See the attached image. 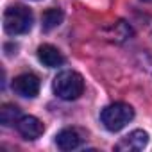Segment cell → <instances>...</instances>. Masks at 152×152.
Wrapping results in <instances>:
<instances>
[{
    "instance_id": "6da1fadb",
    "label": "cell",
    "mask_w": 152,
    "mask_h": 152,
    "mask_svg": "<svg viewBox=\"0 0 152 152\" xmlns=\"http://www.w3.org/2000/svg\"><path fill=\"white\" fill-rule=\"evenodd\" d=\"M52 90L63 100H75L84 93V79L77 72L64 70L56 75V79L52 83Z\"/></svg>"
},
{
    "instance_id": "7a4b0ae2",
    "label": "cell",
    "mask_w": 152,
    "mask_h": 152,
    "mask_svg": "<svg viewBox=\"0 0 152 152\" xmlns=\"http://www.w3.org/2000/svg\"><path fill=\"white\" fill-rule=\"evenodd\" d=\"M32 27V13L22 4L9 6L4 13V31L11 36L25 34Z\"/></svg>"
},
{
    "instance_id": "3957f363",
    "label": "cell",
    "mask_w": 152,
    "mask_h": 152,
    "mask_svg": "<svg viewBox=\"0 0 152 152\" xmlns=\"http://www.w3.org/2000/svg\"><path fill=\"white\" fill-rule=\"evenodd\" d=\"M132 118H134V109L125 102H115V104L104 107L100 113L102 125L111 132L122 131Z\"/></svg>"
},
{
    "instance_id": "277c9868",
    "label": "cell",
    "mask_w": 152,
    "mask_h": 152,
    "mask_svg": "<svg viewBox=\"0 0 152 152\" xmlns=\"http://www.w3.org/2000/svg\"><path fill=\"white\" fill-rule=\"evenodd\" d=\"M13 91L25 99H34L39 93V79L34 73H22L13 81Z\"/></svg>"
},
{
    "instance_id": "5b68a950",
    "label": "cell",
    "mask_w": 152,
    "mask_h": 152,
    "mask_svg": "<svg viewBox=\"0 0 152 152\" xmlns=\"http://www.w3.org/2000/svg\"><path fill=\"white\" fill-rule=\"evenodd\" d=\"M16 131L25 138V140H38L43 131H45V125L41 124V120H38L36 116H31V115H22V118L16 122Z\"/></svg>"
},
{
    "instance_id": "8992f818",
    "label": "cell",
    "mask_w": 152,
    "mask_h": 152,
    "mask_svg": "<svg viewBox=\"0 0 152 152\" xmlns=\"http://www.w3.org/2000/svg\"><path fill=\"white\" fill-rule=\"evenodd\" d=\"M148 143V134L141 129H136L132 132H129L127 136H124L118 143H116V150H124V152H134V150H141L145 148Z\"/></svg>"
},
{
    "instance_id": "52a82bcc",
    "label": "cell",
    "mask_w": 152,
    "mask_h": 152,
    "mask_svg": "<svg viewBox=\"0 0 152 152\" xmlns=\"http://www.w3.org/2000/svg\"><path fill=\"white\" fill-rule=\"evenodd\" d=\"M38 59H39L47 68H57V66H61V64L64 63L63 54H61L54 45H48V43L38 47Z\"/></svg>"
},
{
    "instance_id": "ba28073f",
    "label": "cell",
    "mask_w": 152,
    "mask_h": 152,
    "mask_svg": "<svg viewBox=\"0 0 152 152\" xmlns=\"http://www.w3.org/2000/svg\"><path fill=\"white\" fill-rule=\"evenodd\" d=\"M81 143H83V138L75 129H63L56 136V145L61 150H73V148L81 147Z\"/></svg>"
},
{
    "instance_id": "9c48e42d",
    "label": "cell",
    "mask_w": 152,
    "mask_h": 152,
    "mask_svg": "<svg viewBox=\"0 0 152 152\" xmlns=\"http://www.w3.org/2000/svg\"><path fill=\"white\" fill-rule=\"evenodd\" d=\"M63 18H64V15H63V11H61L59 7H50V9H47V11L43 13V16H41V27H43V31L48 32V31L59 27L61 22H63Z\"/></svg>"
},
{
    "instance_id": "30bf717a",
    "label": "cell",
    "mask_w": 152,
    "mask_h": 152,
    "mask_svg": "<svg viewBox=\"0 0 152 152\" xmlns=\"http://www.w3.org/2000/svg\"><path fill=\"white\" fill-rule=\"evenodd\" d=\"M22 118V111L15 104H4L0 107V122L2 125H16V122Z\"/></svg>"
},
{
    "instance_id": "8fae6325",
    "label": "cell",
    "mask_w": 152,
    "mask_h": 152,
    "mask_svg": "<svg viewBox=\"0 0 152 152\" xmlns=\"http://www.w3.org/2000/svg\"><path fill=\"white\" fill-rule=\"evenodd\" d=\"M145 2H152V0H145Z\"/></svg>"
}]
</instances>
